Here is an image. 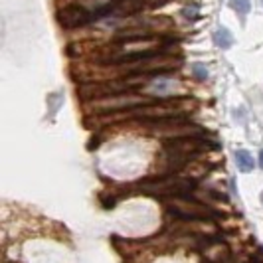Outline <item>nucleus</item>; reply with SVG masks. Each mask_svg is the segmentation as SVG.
Here are the masks:
<instances>
[{
    "label": "nucleus",
    "instance_id": "obj_8",
    "mask_svg": "<svg viewBox=\"0 0 263 263\" xmlns=\"http://www.w3.org/2000/svg\"><path fill=\"white\" fill-rule=\"evenodd\" d=\"M192 69H194V76H196L198 79L208 78V69H206V66H202V64H194V66H192Z\"/></svg>",
    "mask_w": 263,
    "mask_h": 263
},
{
    "label": "nucleus",
    "instance_id": "obj_9",
    "mask_svg": "<svg viewBox=\"0 0 263 263\" xmlns=\"http://www.w3.org/2000/svg\"><path fill=\"white\" fill-rule=\"evenodd\" d=\"M259 164H261V168H263V151L259 153Z\"/></svg>",
    "mask_w": 263,
    "mask_h": 263
},
{
    "label": "nucleus",
    "instance_id": "obj_6",
    "mask_svg": "<svg viewBox=\"0 0 263 263\" xmlns=\"http://www.w3.org/2000/svg\"><path fill=\"white\" fill-rule=\"evenodd\" d=\"M236 162H237V168L241 172H251L253 171V166H255V160L251 157L248 151H243V148H239L236 153Z\"/></svg>",
    "mask_w": 263,
    "mask_h": 263
},
{
    "label": "nucleus",
    "instance_id": "obj_1",
    "mask_svg": "<svg viewBox=\"0 0 263 263\" xmlns=\"http://www.w3.org/2000/svg\"><path fill=\"white\" fill-rule=\"evenodd\" d=\"M155 103L151 97L145 95H133V93H117V95H107L99 97L93 101V107L99 115H109V113H119V111H127L135 107H143Z\"/></svg>",
    "mask_w": 263,
    "mask_h": 263
},
{
    "label": "nucleus",
    "instance_id": "obj_2",
    "mask_svg": "<svg viewBox=\"0 0 263 263\" xmlns=\"http://www.w3.org/2000/svg\"><path fill=\"white\" fill-rule=\"evenodd\" d=\"M196 188V184L192 180H186V178H160L153 184L143 186V192L146 194H153V196H162V198H178L186 196L188 192H192Z\"/></svg>",
    "mask_w": 263,
    "mask_h": 263
},
{
    "label": "nucleus",
    "instance_id": "obj_5",
    "mask_svg": "<svg viewBox=\"0 0 263 263\" xmlns=\"http://www.w3.org/2000/svg\"><path fill=\"white\" fill-rule=\"evenodd\" d=\"M214 44H216L218 48H222V50L232 48V44H234V36H232V32H230L228 28H218V30L214 32Z\"/></svg>",
    "mask_w": 263,
    "mask_h": 263
},
{
    "label": "nucleus",
    "instance_id": "obj_4",
    "mask_svg": "<svg viewBox=\"0 0 263 263\" xmlns=\"http://www.w3.org/2000/svg\"><path fill=\"white\" fill-rule=\"evenodd\" d=\"M168 212L174 214V216H180V218H212L216 212L200 204V202H194V200H186L184 196L172 198V204L168 206Z\"/></svg>",
    "mask_w": 263,
    "mask_h": 263
},
{
    "label": "nucleus",
    "instance_id": "obj_3",
    "mask_svg": "<svg viewBox=\"0 0 263 263\" xmlns=\"http://www.w3.org/2000/svg\"><path fill=\"white\" fill-rule=\"evenodd\" d=\"M58 20L64 28H79L97 20V16H95V10H89L81 4H69V6L60 8Z\"/></svg>",
    "mask_w": 263,
    "mask_h": 263
},
{
    "label": "nucleus",
    "instance_id": "obj_7",
    "mask_svg": "<svg viewBox=\"0 0 263 263\" xmlns=\"http://www.w3.org/2000/svg\"><path fill=\"white\" fill-rule=\"evenodd\" d=\"M230 6H232V8H234L237 14L246 16V14L250 12L251 2H250V0H230Z\"/></svg>",
    "mask_w": 263,
    "mask_h": 263
}]
</instances>
